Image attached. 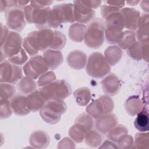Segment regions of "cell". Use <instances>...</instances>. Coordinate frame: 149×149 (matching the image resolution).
Here are the masks:
<instances>
[{"label":"cell","mask_w":149,"mask_h":149,"mask_svg":"<svg viewBox=\"0 0 149 149\" xmlns=\"http://www.w3.org/2000/svg\"><path fill=\"white\" fill-rule=\"evenodd\" d=\"M105 33L104 22L100 19H94L88 24L84 36V42L88 47L98 48L104 43Z\"/></svg>","instance_id":"cell-3"},{"label":"cell","mask_w":149,"mask_h":149,"mask_svg":"<svg viewBox=\"0 0 149 149\" xmlns=\"http://www.w3.org/2000/svg\"><path fill=\"white\" fill-rule=\"evenodd\" d=\"M5 18L7 26L12 30L20 31L26 25V19L24 10L19 6L13 7L5 12Z\"/></svg>","instance_id":"cell-11"},{"label":"cell","mask_w":149,"mask_h":149,"mask_svg":"<svg viewBox=\"0 0 149 149\" xmlns=\"http://www.w3.org/2000/svg\"><path fill=\"white\" fill-rule=\"evenodd\" d=\"M148 133H137L135 137V142L134 144L137 146V148H142V145L144 144V143L146 144H148V139H145L148 138Z\"/></svg>","instance_id":"cell-39"},{"label":"cell","mask_w":149,"mask_h":149,"mask_svg":"<svg viewBox=\"0 0 149 149\" xmlns=\"http://www.w3.org/2000/svg\"><path fill=\"white\" fill-rule=\"evenodd\" d=\"M1 83H16L22 77V70L20 66L11 63L8 60L1 62Z\"/></svg>","instance_id":"cell-8"},{"label":"cell","mask_w":149,"mask_h":149,"mask_svg":"<svg viewBox=\"0 0 149 149\" xmlns=\"http://www.w3.org/2000/svg\"><path fill=\"white\" fill-rule=\"evenodd\" d=\"M105 2L108 4V5L109 6H111L118 9L123 7L125 3V2H123V1H105Z\"/></svg>","instance_id":"cell-45"},{"label":"cell","mask_w":149,"mask_h":149,"mask_svg":"<svg viewBox=\"0 0 149 149\" xmlns=\"http://www.w3.org/2000/svg\"><path fill=\"white\" fill-rule=\"evenodd\" d=\"M1 101V119H6L12 115V110L8 100H0Z\"/></svg>","instance_id":"cell-37"},{"label":"cell","mask_w":149,"mask_h":149,"mask_svg":"<svg viewBox=\"0 0 149 149\" xmlns=\"http://www.w3.org/2000/svg\"><path fill=\"white\" fill-rule=\"evenodd\" d=\"M27 60L28 56L25 52V50L23 48L21 49L19 53L8 59V61L11 63L17 66H21L23 65L26 62Z\"/></svg>","instance_id":"cell-35"},{"label":"cell","mask_w":149,"mask_h":149,"mask_svg":"<svg viewBox=\"0 0 149 149\" xmlns=\"http://www.w3.org/2000/svg\"><path fill=\"white\" fill-rule=\"evenodd\" d=\"M136 34L134 32L129 30L123 32L121 38L118 42L120 48L126 49L130 47L136 41Z\"/></svg>","instance_id":"cell-30"},{"label":"cell","mask_w":149,"mask_h":149,"mask_svg":"<svg viewBox=\"0 0 149 149\" xmlns=\"http://www.w3.org/2000/svg\"><path fill=\"white\" fill-rule=\"evenodd\" d=\"M125 104V108L127 112L131 115L138 113L141 109V104L138 97L133 96L129 97L126 101Z\"/></svg>","instance_id":"cell-28"},{"label":"cell","mask_w":149,"mask_h":149,"mask_svg":"<svg viewBox=\"0 0 149 149\" xmlns=\"http://www.w3.org/2000/svg\"><path fill=\"white\" fill-rule=\"evenodd\" d=\"M74 97H75L77 104L81 106H85L90 100V91L89 88L87 87L78 88L74 91Z\"/></svg>","instance_id":"cell-25"},{"label":"cell","mask_w":149,"mask_h":149,"mask_svg":"<svg viewBox=\"0 0 149 149\" xmlns=\"http://www.w3.org/2000/svg\"><path fill=\"white\" fill-rule=\"evenodd\" d=\"M86 27L83 24L76 23L72 24L69 29V36L75 42H81L84 38Z\"/></svg>","instance_id":"cell-21"},{"label":"cell","mask_w":149,"mask_h":149,"mask_svg":"<svg viewBox=\"0 0 149 149\" xmlns=\"http://www.w3.org/2000/svg\"><path fill=\"white\" fill-rule=\"evenodd\" d=\"M86 54L80 50H74L70 52L66 58L69 66L75 69H83L86 63Z\"/></svg>","instance_id":"cell-17"},{"label":"cell","mask_w":149,"mask_h":149,"mask_svg":"<svg viewBox=\"0 0 149 149\" xmlns=\"http://www.w3.org/2000/svg\"><path fill=\"white\" fill-rule=\"evenodd\" d=\"M10 108L16 115L24 116L30 112L27 105V97L17 94L14 95L10 100Z\"/></svg>","instance_id":"cell-15"},{"label":"cell","mask_w":149,"mask_h":149,"mask_svg":"<svg viewBox=\"0 0 149 149\" xmlns=\"http://www.w3.org/2000/svg\"><path fill=\"white\" fill-rule=\"evenodd\" d=\"M53 36L54 31L51 29H41L31 31L24 38V49L29 55L35 56L38 51H44L49 47Z\"/></svg>","instance_id":"cell-1"},{"label":"cell","mask_w":149,"mask_h":149,"mask_svg":"<svg viewBox=\"0 0 149 149\" xmlns=\"http://www.w3.org/2000/svg\"><path fill=\"white\" fill-rule=\"evenodd\" d=\"M127 133V128L122 125H117L116 127L112 128L107 134L108 139L111 141L116 142L118 139L123 134H126Z\"/></svg>","instance_id":"cell-33"},{"label":"cell","mask_w":149,"mask_h":149,"mask_svg":"<svg viewBox=\"0 0 149 149\" xmlns=\"http://www.w3.org/2000/svg\"><path fill=\"white\" fill-rule=\"evenodd\" d=\"M113 109L112 100L106 95H102L93 101L86 108V111L94 118L97 119L104 113H109Z\"/></svg>","instance_id":"cell-10"},{"label":"cell","mask_w":149,"mask_h":149,"mask_svg":"<svg viewBox=\"0 0 149 149\" xmlns=\"http://www.w3.org/2000/svg\"><path fill=\"white\" fill-rule=\"evenodd\" d=\"M47 133L43 131L38 130L33 133L30 139L31 145L37 148H42L48 146L49 141Z\"/></svg>","instance_id":"cell-20"},{"label":"cell","mask_w":149,"mask_h":149,"mask_svg":"<svg viewBox=\"0 0 149 149\" xmlns=\"http://www.w3.org/2000/svg\"><path fill=\"white\" fill-rule=\"evenodd\" d=\"M128 4H129V5H136V3H139V1H127L126 2Z\"/></svg>","instance_id":"cell-47"},{"label":"cell","mask_w":149,"mask_h":149,"mask_svg":"<svg viewBox=\"0 0 149 149\" xmlns=\"http://www.w3.org/2000/svg\"><path fill=\"white\" fill-rule=\"evenodd\" d=\"M82 2L84 4L92 9L98 8L101 3V1H82Z\"/></svg>","instance_id":"cell-44"},{"label":"cell","mask_w":149,"mask_h":149,"mask_svg":"<svg viewBox=\"0 0 149 149\" xmlns=\"http://www.w3.org/2000/svg\"><path fill=\"white\" fill-rule=\"evenodd\" d=\"M120 87V81L113 73L109 74L102 81V88L106 94L115 95L119 91Z\"/></svg>","instance_id":"cell-16"},{"label":"cell","mask_w":149,"mask_h":149,"mask_svg":"<svg viewBox=\"0 0 149 149\" xmlns=\"http://www.w3.org/2000/svg\"><path fill=\"white\" fill-rule=\"evenodd\" d=\"M55 80L56 76L55 73L53 72L50 71L42 74L40 76L37 84L39 87H43L52 83Z\"/></svg>","instance_id":"cell-36"},{"label":"cell","mask_w":149,"mask_h":149,"mask_svg":"<svg viewBox=\"0 0 149 149\" xmlns=\"http://www.w3.org/2000/svg\"><path fill=\"white\" fill-rule=\"evenodd\" d=\"M39 91L45 101L63 100L72 93L69 84L63 80H57L42 87Z\"/></svg>","instance_id":"cell-2"},{"label":"cell","mask_w":149,"mask_h":149,"mask_svg":"<svg viewBox=\"0 0 149 149\" xmlns=\"http://www.w3.org/2000/svg\"><path fill=\"white\" fill-rule=\"evenodd\" d=\"M73 13L75 21L79 23H87L93 20L95 11L83 3L82 1L73 2Z\"/></svg>","instance_id":"cell-12"},{"label":"cell","mask_w":149,"mask_h":149,"mask_svg":"<svg viewBox=\"0 0 149 149\" xmlns=\"http://www.w3.org/2000/svg\"><path fill=\"white\" fill-rule=\"evenodd\" d=\"M119 10L120 9L118 8H116L109 5H104L101 7V16L104 19H105V18L111 13H113L115 12H118Z\"/></svg>","instance_id":"cell-40"},{"label":"cell","mask_w":149,"mask_h":149,"mask_svg":"<svg viewBox=\"0 0 149 149\" xmlns=\"http://www.w3.org/2000/svg\"><path fill=\"white\" fill-rule=\"evenodd\" d=\"M48 69L44 58L41 55H35L25 64L23 71L27 76L36 79L45 73Z\"/></svg>","instance_id":"cell-9"},{"label":"cell","mask_w":149,"mask_h":149,"mask_svg":"<svg viewBox=\"0 0 149 149\" xmlns=\"http://www.w3.org/2000/svg\"><path fill=\"white\" fill-rule=\"evenodd\" d=\"M148 121V114L147 112L145 111L139 112L134 122V127L141 132H147L149 129Z\"/></svg>","instance_id":"cell-24"},{"label":"cell","mask_w":149,"mask_h":149,"mask_svg":"<svg viewBox=\"0 0 149 149\" xmlns=\"http://www.w3.org/2000/svg\"><path fill=\"white\" fill-rule=\"evenodd\" d=\"M1 12H6L8 9L18 6L17 1H1Z\"/></svg>","instance_id":"cell-41"},{"label":"cell","mask_w":149,"mask_h":149,"mask_svg":"<svg viewBox=\"0 0 149 149\" xmlns=\"http://www.w3.org/2000/svg\"><path fill=\"white\" fill-rule=\"evenodd\" d=\"M29 2H30V1H17V5L19 7H23V6H26L27 4L29 3Z\"/></svg>","instance_id":"cell-46"},{"label":"cell","mask_w":149,"mask_h":149,"mask_svg":"<svg viewBox=\"0 0 149 149\" xmlns=\"http://www.w3.org/2000/svg\"><path fill=\"white\" fill-rule=\"evenodd\" d=\"M66 110V105L62 100H52L47 102L40 109V113L45 122L55 124L60 120L61 115Z\"/></svg>","instance_id":"cell-5"},{"label":"cell","mask_w":149,"mask_h":149,"mask_svg":"<svg viewBox=\"0 0 149 149\" xmlns=\"http://www.w3.org/2000/svg\"><path fill=\"white\" fill-rule=\"evenodd\" d=\"M17 87L21 94H29L36 90L37 83L33 79L26 76L20 79Z\"/></svg>","instance_id":"cell-22"},{"label":"cell","mask_w":149,"mask_h":149,"mask_svg":"<svg viewBox=\"0 0 149 149\" xmlns=\"http://www.w3.org/2000/svg\"><path fill=\"white\" fill-rule=\"evenodd\" d=\"M1 45L3 44L5 40H6V37H8L9 32L8 30V27L6 26H3L1 24Z\"/></svg>","instance_id":"cell-43"},{"label":"cell","mask_w":149,"mask_h":149,"mask_svg":"<svg viewBox=\"0 0 149 149\" xmlns=\"http://www.w3.org/2000/svg\"><path fill=\"white\" fill-rule=\"evenodd\" d=\"M43 58L49 69H51L57 68L63 61L62 54L58 50H45L43 53Z\"/></svg>","instance_id":"cell-18"},{"label":"cell","mask_w":149,"mask_h":149,"mask_svg":"<svg viewBox=\"0 0 149 149\" xmlns=\"http://www.w3.org/2000/svg\"><path fill=\"white\" fill-rule=\"evenodd\" d=\"M122 51L117 46H110L105 51V58L109 65L113 66L122 58Z\"/></svg>","instance_id":"cell-23"},{"label":"cell","mask_w":149,"mask_h":149,"mask_svg":"<svg viewBox=\"0 0 149 149\" xmlns=\"http://www.w3.org/2000/svg\"><path fill=\"white\" fill-rule=\"evenodd\" d=\"M117 144L118 145V148H127L131 147L133 144V138L132 136L125 134L121 136L116 141Z\"/></svg>","instance_id":"cell-38"},{"label":"cell","mask_w":149,"mask_h":149,"mask_svg":"<svg viewBox=\"0 0 149 149\" xmlns=\"http://www.w3.org/2000/svg\"><path fill=\"white\" fill-rule=\"evenodd\" d=\"M47 103L39 90H36L27 96V105L30 111L36 112L41 109Z\"/></svg>","instance_id":"cell-19"},{"label":"cell","mask_w":149,"mask_h":149,"mask_svg":"<svg viewBox=\"0 0 149 149\" xmlns=\"http://www.w3.org/2000/svg\"><path fill=\"white\" fill-rule=\"evenodd\" d=\"M54 26L53 28H58L61 24L73 23L75 20L73 13V5L70 3L58 4L52 9Z\"/></svg>","instance_id":"cell-7"},{"label":"cell","mask_w":149,"mask_h":149,"mask_svg":"<svg viewBox=\"0 0 149 149\" xmlns=\"http://www.w3.org/2000/svg\"><path fill=\"white\" fill-rule=\"evenodd\" d=\"M75 123L82 126L87 132L91 130L94 125L93 120L91 118V116L86 113H82L80 115L76 118L75 120Z\"/></svg>","instance_id":"cell-34"},{"label":"cell","mask_w":149,"mask_h":149,"mask_svg":"<svg viewBox=\"0 0 149 149\" xmlns=\"http://www.w3.org/2000/svg\"><path fill=\"white\" fill-rule=\"evenodd\" d=\"M66 36L59 31H54V36L52 42L49 46V48L54 50H59L63 48L66 44Z\"/></svg>","instance_id":"cell-29"},{"label":"cell","mask_w":149,"mask_h":149,"mask_svg":"<svg viewBox=\"0 0 149 149\" xmlns=\"http://www.w3.org/2000/svg\"><path fill=\"white\" fill-rule=\"evenodd\" d=\"M118 119L113 113L102 114L97 118L95 127L97 129L104 134L108 132L117 123Z\"/></svg>","instance_id":"cell-14"},{"label":"cell","mask_w":149,"mask_h":149,"mask_svg":"<svg viewBox=\"0 0 149 149\" xmlns=\"http://www.w3.org/2000/svg\"><path fill=\"white\" fill-rule=\"evenodd\" d=\"M110 70L109 63L101 53L94 52L88 56L86 72L89 76L95 78H102L108 74Z\"/></svg>","instance_id":"cell-4"},{"label":"cell","mask_w":149,"mask_h":149,"mask_svg":"<svg viewBox=\"0 0 149 149\" xmlns=\"http://www.w3.org/2000/svg\"><path fill=\"white\" fill-rule=\"evenodd\" d=\"M128 48L127 54L130 57L136 60L143 58V44L135 41Z\"/></svg>","instance_id":"cell-32"},{"label":"cell","mask_w":149,"mask_h":149,"mask_svg":"<svg viewBox=\"0 0 149 149\" xmlns=\"http://www.w3.org/2000/svg\"><path fill=\"white\" fill-rule=\"evenodd\" d=\"M84 139L85 143L87 146L91 147H97L101 144L102 137L95 130H90L86 133Z\"/></svg>","instance_id":"cell-27"},{"label":"cell","mask_w":149,"mask_h":149,"mask_svg":"<svg viewBox=\"0 0 149 149\" xmlns=\"http://www.w3.org/2000/svg\"><path fill=\"white\" fill-rule=\"evenodd\" d=\"M16 93L15 87L10 83H1L0 88V100L11 99Z\"/></svg>","instance_id":"cell-31"},{"label":"cell","mask_w":149,"mask_h":149,"mask_svg":"<svg viewBox=\"0 0 149 149\" xmlns=\"http://www.w3.org/2000/svg\"><path fill=\"white\" fill-rule=\"evenodd\" d=\"M120 12L123 17L124 27L130 30H136L140 17V12L133 8H126L122 9Z\"/></svg>","instance_id":"cell-13"},{"label":"cell","mask_w":149,"mask_h":149,"mask_svg":"<svg viewBox=\"0 0 149 149\" xmlns=\"http://www.w3.org/2000/svg\"><path fill=\"white\" fill-rule=\"evenodd\" d=\"M22 36L17 33L10 31L2 45H1V62L3 58L8 59L20 52L22 45Z\"/></svg>","instance_id":"cell-6"},{"label":"cell","mask_w":149,"mask_h":149,"mask_svg":"<svg viewBox=\"0 0 149 149\" xmlns=\"http://www.w3.org/2000/svg\"><path fill=\"white\" fill-rule=\"evenodd\" d=\"M87 131L78 124L74 125L69 130V134L71 138L77 143H81L85 137Z\"/></svg>","instance_id":"cell-26"},{"label":"cell","mask_w":149,"mask_h":149,"mask_svg":"<svg viewBox=\"0 0 149 149\" xmlns=\"http://www.w3.org/2000/svg\"><path fill=\"white\" fill-rule=\"evenodd\" d=\"M52 1H30V5L34 8H42L45 7H47L52 3Z\"/></svg>","instance_id":"cell-42"}]
</instances>
